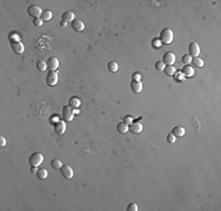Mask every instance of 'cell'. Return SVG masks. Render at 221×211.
Listing matches in <instances>:
<instances>
[{"instance_id":"obj_1","label":"cell","mask_w":221,"mask_h":211,"mask_svg":"<svg viewBox=\"0 0 221 211\" xmlns=\"http://www.w3.org/2000/svg\"><path fill=\"white\" fill-rule=\"evenodd\" d=\"M159 40L161 44H165V45H168L173 41V32L170 29V28H165L160 32V37H159Z\"/></svg>"},{"instance_id":"obj_2","label":"cell","mask_w":221,"mask_h":211,"mask_svg":"<svg viewBox=\"0 0 221 211\" xmlns=\"http://www.w3.org/2000/svg\"><path fill=\"white\" fill-rule=\"evenodd\" d=\"M44 161V156L40 152H33L28 158V164L31 167H39Z\"/></svg>"},{"instance_id":"obj_3","label":"cell","mask_w":221,"mask_h":211,"mask_svg":"<svg viewBox=\"0 0 221 211\" xmlns=\"http://www.w3.org/2000/svg\"><path fill=\"white\" fill-rule=\"evenodd\" d=\"M27 13H28L31 16H33V18H39V16H41L43 10H41L39 6H36V5H31V6H28V8H27Z\"/></svg>"},{"instance_id":"obj_4","label":"cell","mask_w":221,"mask_h":211,"mask_svg":"<svg viewBox=\"0 0 221 211\" xmlns=\"http://www.w3.org/2000/svg\"><path fill=\"white\" fill-rule=\"evenodd\" d=\"M175 61V55H174V53L172 52H166L163 56H162V62L165 65H167V66H172Z\"/></svg>"},{"instance_id":"obj_5","label":"cell","mask_w":221,"mask_h":211,"mask_svg":"<svg viewBox=\"0 0 221 211\" xmlns=\"http://www.w3.org/2000/svg\"><path fill=\"white\" fill-rule=\"evenodd\" d=\"M46 83L48 86H55L58 83V74L55 73V72H52V70H49V73L47 74L46 76Z\"/></svg>"},{"instance_id":"obj_6","label":"cell","mask_w":221,"mask_h":211,"mask_svg":"<svg viewBox=\"0 0 221 211\" xmlns=\"http://www.w3.org/2000/svg\"><path fill=\"white\" fill-rule=\"evenodd\" d=\"M188 52L191 58H198V55L200 54V47L196 42H191L188 46Z\"/></svg>"},{"instance_id":"obj_7","label":"cell","mask_w":221,"mask_h":211,"mask_svg":"<svg viewBox=\"0 0 221 211\" xmlns=\"http://www.w3.org/2000/svg\"><path fill=\"white\" fill-rule=\"evenodd\" d=\"M73 116H74V113H73L71 106H65L62 108V118L65 121H72Z\"/></svg>"},{"instance_id":"obj_8","label":"cell","mask_w":221,"mask_h":211,"mask_svg":"<svg viewBox=\"0 0 221 211\" xmlns=\"http://www.w3.org/2000/svg\"><path fill=\"white\" fill-rule=\"evenodd\" d=\"M47 69L52 70V72H55V69H57L59 67V60L55 58V56H52L47 60Z\"/></svg>"},{"instance_id":"obj_9","label":"cell","mask_w":221,"mask_h":211,"mask_svg":"<svg viewBox=\"0 0 221 211\" xmlns=\"http://www.w3.org/2000/svg\"><path fill=\"white\" fill-rule=\"evenodd\" d=\"M11 48L16 54H21L24 52V45L20 41H11Z\"/></svg>"},{"instance_id":"obj_10","label":"cell","mask_w":221,"mask_h":211,"mask_svg":"<svg viewBox=\"0 0 221 211\" xmlns=\"http://www.w3.org/2000/svg\"><path fill=\"white\" fill-rule=\"evenodd\" d=\"M61 175L64 176L65 178L69 180L73 177V169L69 165H62L61 167Z\"/></svg>"},{"instance_id":"obj_11","label":"cell","mask_w":221,"mask_h":211,"mask_svg":"<svg viewBox=\"0 0 221 211\" xmlns=\"http://www.w3.org/2000/svg\"><path fill=\"white\" fill-rule=\"evenodd\" d=\"M72 27H73V29L77 31V32H82L84 28H85V25H84V22L81 20L74 19V20L72 21Z\"/></svg>"},{"instance_id":"obj_12","label":"cell","mask_w":221,"mask_h":211,"mask_svg":"<svg viewBox=\"0 0 221 211\" xmlns=\"http://www.w3.org/2000/svg\"><path fill=\"white\" fill-rule=\"evenodd\" d=\"M128 129H130V131L133 133V134H139L142 130V125H141V123H139V122L131 123V126L128 127Z\"/></svg>"},{"instance_id":"obj_13","label":"cell","mask_w":221,"mask_h":211,"mask_svg":"<svg viewBox=\"0 0 221 211\" xmlns=\"http://www.w3.org/2000/svg\"><path fill=\"white\" fill-rule=\"evenodd\" d=\"M65 130H66V125H65V122H62V121L58 122L57 125L54 126V131L57 133L58 135H62L65 133Z\"/></svg>"},{"instance_id":"obj_14","label":"cell","mask_w":221,"mask_h":211,"mask_svg":"<svg viewBox=\"0 0 221 211\" xmlns=\"http://www.w3.org/2000/svg\"><path fill=\"white\" fill-rule=\"evenodd\" d=\"M131 88H132V91L134 92V93H140L141 91H142V83L140 82V81H132L131 82Z\"/></svg>"},{"instance_id":"obj_15","label":"cell","mask_w":221,"mask_h":211,"mask_svg":"<svg viewBox=\"0 0 221 211\" xmlns=\"http://www.w3.org/2000/svg\"><path fill=\"white\" fill-rule=\"evenodd\" d=\"M182 74L185 75V76H187V78L193 76V75H194V68L191 67V66H188V65H186L185 67L182 68Z\"/></svg>"},{"instance_id":"obj_16","label":"cell","mask_w":221,"mask_h":211,"mask_svg":"<svg viewBox=\"0 0 221 211\" xmlns=\"http://www.w3.org/2000/svg\"><path fill=\"white\" fill-rule=\"evenodd\" d=\"M61 18H62V21H65V22L73 21V20H74V13H73V12H64Z\"/></svg>"},{"instance_id":"obj_17","label":"cell","mask_w":221,"mask_h":211,"mask_svg":"<svg viewBox=\"0 0 221 211\" xmlns=\"http://www.w3.org/2000/svg\"><path fill=\"white\" fill-rule=\"evenodd\" d=\"M172 134H174L175 136H179V137H180V136H183V135H185V128L181 127V126H176V127L173 128Z\"/></svg>"},{"instance_id":"obj_18","label":"cell","mask_w":221,"mask_h":211,"mask_svg":"<svg viewBox=\"0 0 221 211\" xmlns=\"http://www.w3.org/2000/svg\"><path fill=\"white\" fill-rule=\"evenodd\" d=\"M117 130L120 134H125V133L128 131V126L126 125L125 122H120V123H118V125H117Z\"/></svg>"},{"instance_id":"obj_19","label":"cell","mask_w":221,"mask_h":211,"mask_svg":"<svg viewBox=\"0 0 221 211\" xmlns=\"http://www.w3.org/2000/svg\"><path fill=\"white\" fill-rule=\"evenodd\" d=\"M40 18L43 19V21H48V20H51V18H52V12L49 10H45V11H43Z\"/></svg>"},{"instance_id":"obj_20","label":"cell","mask_w":221,"mask_h":211,"mask_svg":"<svg viewBox=\"0 0 221 211\" xmlns=\"http://www.w3.org/2000/svg\"><path fill=\"white\" fill-rule=\"evenodd\" d=\"M107 69L109 70V72H112V73L117 72V70H118V63L114 62V61L108 62V63H107Z\"/></svg>"},{"instance_id":"obj_21","label":"cell","mask_w":221,"mask_h":211,"mask_svg":"<svg viewBox=\"0 0 221 211\" xmlns=\"http://www.w3.org/2000/svg\"><path fill=\"white\" fill-rule=\"evenodd\" d=\"M51 165H52V168H54V169H61L62 163L60 162V160H58V158H53V160L51 161Z\"/></svg>"},{"instance_id":"obj_22","label":"cell","mask_w":221,"mask_h":211,"mask_svg":"<svg viewBox=\"0 0 221 211\" xmlns=\"http://www.w3.org/2000/svg\"><path fill=\"white\" fill-rule=\"evenodd\" d=\"M36 68H38L40 72H45V70L47 69V63L44 60H39L38 62H36Z\"/></svg>"},{"instance_id":"obj_23","label":"cell","mask_w":221,"mask_h":211,"mask_svg":"<svg viewBox=\"0 0 221 211\" xmlns=\"http://www.w3.org/2000/svg\"><path fill=\"white\" fill-rule=\"evenodd\" d=\"M47 170L44 168V169H39L38 170V172H36V176H38V178L39 180H45L46 177H47Z\"/></svg>"},{"instance_id":"obj_24","label":"cell","mask_w":221,"mask_h":211,"mask_svg":"<svg viewBox=\"0 0 221 211\" xmlns=\"http://www.w3.org/2000/svg\"><path fill=\"white\" fill-rule=\"evenodd\" d=\"M163 72L166 75H174L175 74V67L173 66H166L165 69H163Z\"/></svg>"},{"instance_id":"obj_25","label":"cell","mask_w":221,"mask_h":211,"mask_svg":"<svg viewBox=\"0 0 221 211\" xmlns=\"http://www.w3.org/2000/svg\"><path fill=\"white\" fill-rule=\"evenodd\" d=\"M69 106L71 107H74V108H79L80 107V100L78 97H72L69 100Z\"/></svg>"},{"instance_id":"obj_26","label":"cell","mask_w":221,"mask_h":211,"mask_svg":"<svg viewBox=\"0 0 221 211\" xmlns=\"http://www.w3.org/2000/svg\"><path fill=\"white\" fill-rule=\"evenodd\" d=\"M192 62H193V65H194L195 67H202V66H204V61H202L201 59H199V58L192 59Z\"/></svg>"},{"instance_id":"obj_27","label":"cell","mask_w":221,"mask_h":211,"mask_svg":"<svg viewBox=\"0 0 221 211\" xmlns=\"http://www.w3.org/2000/svg\"><path fill=\"white\" fill-rule=\"evenodd\" d=\"M43 19H41V18L39 16V18H34V19H33V25L34 26H36V27H40L41 25H43Z\"/></svg>"},{"instance_id":"obj_28","label":"cell","mask_w":221,"mask_h":211,"mask_svg":"<svg viewBox=\"0 0 221 211\" xmlns=\"http://www.w3.org/2000/svg\"><path fill=\"white\" fill-rule=\"evenodd\" d=\"M181 60H182V62L185 63V65H188V63L192 61V58H191V55H189V54H185V55L182 56V59H181Z\"/></svg>"},{"instance_id":"obj_29","label":"cell","mask_w":221,"mask_h":211,"mask_svg":"<svg viewBox=\"0 0 221 211\" xmlns=\"http://www.w3.org/2000/svg\"><path fill=\"white\" fill-rule=\"evenodd\" d=\"M165 67H166V65H165L162 61H158V62L155 63V68H156V70H163Z\"/></svg>"},{"instance_id":"obj_30","label":"cell","mask_w":221,"mask_h":211,"mask_svg":"<svg viewBox=\"0 0 221 211\" xmlns=\"http://www.w3.org/2000/svg\"><path fill=\"white\" fill-rule=\"evenodd\" d=\"M127 210L128 211H138V205L135 203H130L127 206Z\"/></svg>"},{"instance_id":"obj_31","label":"cell","mask_w":221,"mask_h":211,"mask_svg":"<svg viewBox=\"0 0 221 211\" xmlns=\"http://www.w3.org/2000/svg\"><path fill=\"white\" fill-rule=\"evenodd\" d=\"M175 140H176V136H175L174 134L171 133V134L167 135V141H168L170 143H174V142H175Z\"/></svg>"},{"instance_id":"obj_32","label":"cell","mask_w":221,"mask_h":211,"mask_svg":"<svg viewBox=\"0 0 221 211\" xmlns=\"http://www.w3.org/2000/svg\"><path fill=\"white\" fill-rule=\"evenodd\" d=\"M132 78H133L134 81H140V80H141V74H140V73H135V74H133Z\"/></svg>"},{"instance_id":"obj_33","label":"cell","mask_w":221,"mask_h":211,"mask_svg":"<svg viewBox=\"0 0 221 211\" xmlns=\"http://www.w3.org/2000/svg\"><path fill=\"white\" fill-rule=\"evenodd\" d=\"M132 121H133V120H132V117H130V116H126L125 120H124V122L126 123V125H131V123H133Z\"/></svg>"},{"instance_id":"obj_34","label":"cell","mask_w":221,"mask_h":211,"mask_svg":"<svg viewBox=\"0 0 221 211\" xmlns=\"http://www.w3.org/2000/svg\"><path fill=\"white\" fill-rule=\"evenodd\" d=\"M0 146H1V147L6 146V138L4 136H0Z\"/></svg>"},{"instance_id":"obj_35","label":"cell","mask_w":221,"mask_h":211,"mask_svg":"<svg viewBox=\"0 0 221 211\" xmlns=\"http://www.w3.org/2000/svg\"><path fill=\"white\" fill-rule=\"evenodd\" d=\"M160 45H161L160 40H159V39H154V41H153V46H154V47H160Z\"/></svg>"},{"instance_id":"obj_36","label":"cell","mask_w":221,"mask_h":211,"mask_svg":"<svg viewBox=\"0 0 221 211\" xmlns=\"http://www.w3.org/2000/svg\"><path fill=\"white\" fill-rule=\"evenodd\" d=\"M38 170H39L38 167H32V168H31V172H32V174H36V172H38Z\"/></svg>"},{"instance_id":"obj_37","label":"cell","mask_w":221,"mask_h":211,"mask_svg":"<svg viewBox=\"0 0 221 211\" xmlns=\"http://www.w3.org/2000/svg\"><path fill=\"white\" fill-rule=\"evenodd\" d=\"M66 24H67V22H65V21H62V22H61V26H66Z\"/></svg>"}]
</instances>
